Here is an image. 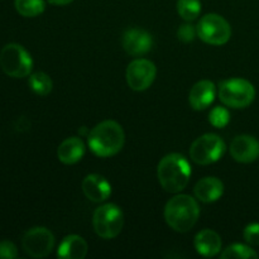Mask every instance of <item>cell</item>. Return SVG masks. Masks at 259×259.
Instances as JSON below:
<instances>
[{
    "label": "cell",
    "mask_w": 259,
    "mask_h": 259,
    "mask_svg": "<svg viewBox=\"0 0 259 259\" xmlns=\"http://www.w3.org/2000/svg\"><path fill=\"white\" fill-rule=\"evenodd\" d=\"M194 194L197 200L205 204L215 202L224 194V184L217 177H205L195 185Z\"/></svg>",
    "instance_id": "9a60e30c"
},
{
    "label": "cell",
    "mask_w": 259,
    "mask_h": 259,
    "mask_svg": "<svg viewBox=\"0 0 259 259\" xmlns=\"http://www.w3.org/2000/svg\"><path fill=\"white\" fill-rule=\"evenodd\" d=\"M223 259H255L258 258L257 252L249 247V245L240 244V243H235V244L229 245L224 252L220 255Z\"/></svg>",
    "instance_id": "7402d4cb"
},
{
    "label": "cell",
    "mask_w": 259,
    "mask_h": 259,
    "mask_svg": "<svg viewBox=\"0 0 259 259\" xmlns=\"http://www.w3.org/2000/svg\"><path fill=\"white\" fill-rule=\"evenodd\" d=\"M177 12L184 20L192 22L201 13V2L200 0H177Z\"/></svg>",
    "instance_id": "44dd1931"
},
{
    "label": "cell",
    "mask_w": 259,
    "mask_h": 259,
    "mask_svg": "<svg viewBox=\"0 0 259 259\" xmlns=\"http://www.w3.org/2000/svg\"><path fill=\"white\" fill-rule=\"evenodd\" d=\"M83 195L93 202H104L111 195V185L104 176L91 174L82 181Z\"/></svg>",
    "instance_id": "4fadbf2b"
},
{
    "label": "cell",
    "mask_w": 259,
    "mask_h": 259,
    "mask_svg": "<svg viewBox=\"0 0 259 259\" xmlns=\"http://www.w3.org/2000/svg\"><path fill=\"white\" fill-rule=\"evenodd\" d=\"M22 247L29 257L45 258L55 248V235L45 227L32 228L23 237Z\"/></svg>",
    "instance_id": "9c48e42d"
},
{
    "label": "cell",
    "mask_w": 259,
    "mask_h": 259,
    "mask_svg": "<svg viewBox=\"0 0 259 259\" xmlns=\"http://www.w3.org/2000/svg\"><path fill=\"white\" fill-rule=\"evenodd\" d=\"M243 238L249 245L257 247L259 245V224L258 223H252L247 225L243 232Z\"/></svg>",
    "instance_id": "cb8c5ba5"
},
{
    "label": "cell",
    "mask_w": 259,
    "mask_h": 259,
    "mask_svg": "<svg viewBox=\"0 0 259 259\" xmlns=\"http://www.w3.org/2000/svg\"><path fill=\"white\" fill-rule=\"evenodd\" d=\"M197 35V29L192 24L186 23V24H182L181 27L177 30V37L181 42L184 43H190L195 39V37Z\"/></svg>",
    "instance_id": "d4e9b609"
},
{
    "label": "cell",
    "mask_w": 259,
    "mask_h": 259,
    "mask_svg": "<svg viewBox=\"0 0 259 259\" xmlns=\"http://www.w3.org/2000/svg\"><path fill=\"white\" fill-rule=\"evenodd\" d=\"M230 154L240 163H252L259 157V141L252 136H238L230 144Z\"/></svg>",
    "instance_id": "7c38bea8"
},
{
    "label": "cell",
    "mask_w": 259,
    "mask_h": 259,
    "mask_svg": "<svg viewBox=\"0 0 259 259\" xmlns=\"http://www.w3.org/2000/svg\"><path fill=\"white\" fill-rule=\"evenodd\" d=\"M0 66L8 76L14 78H23L30 75L33 68V60L29 52L18 43H9L4 46L0 52Z\"/></svg>",
    "instance_id": "5b68a950"
},
{
    "label": "cell",
    "mask_w": 259,
    "mask_h": 259,
    "mask_svg": "<svg viewBox=\"0 0 259 259\" xmlns=\"http://www.w3.org/2000/svg\"><path fill=\"white\" fill-rule=\"evenodd\" d=\"M88 243L80 235H67L58 247L57 255L63 259H83L88 254Z\"/></svg>",
    "instance_id": "ac0fdd59"
},
{
    "label": "cell",
    "mask_w": 259,
    "mask_h": 259,
    "mask_svg": "<svg viewBox=\"0 0 259 259\" xmlns=\"http://www.w3.org/2000/svg\"><path fill=\"white\" fill-rule=\"evenodd\" d=\"M18 257V249L14 243L9 240L0 242V258L2 259H13Z\"/></svg>",
    "instance_id": "484cf974"
},
{
    "label": "cell",
    "mask_w": 259,
    "mask_h": 259,
    "mask_svg": "<svg viewBox=\"0 0 259 259\" xmlns=\"http://www.w3.org/2000/svg\"><path fill=\"white\" fill-rule=\"evenodd\" d=\"M255 89L245 78H229L219 83V99L225 106L244 109L253 103Z\"/></svg>",
    "instance_id": "277c9868"
},
{
    "label": "cell",
    "mask_w": 259,
    "mask_h": 259,
    "mask_svg": "<svg viewBox=\"0 0 259 259\" xmlns=\"http://www.w3.org/2000/svg\"><path fill=\"white\" fill-rule=\"evenodd\" d=\"M199 217V204L190 195H176L164 206V219L175 232L186 233L191 230Z\"/></svg>",
    "instance_id": "3957f363"
},
{
    "label": "cell",
    "mask_w": 259,
    "mask_h": 259,
    "mask_svg": "<svg viewBox=\"0 0 259 259\" xmlns=\"http://www.w3.org/2000/svg\"><path fill=\"white\" fill-rule=\"evenodd\" d=\"M51 4L53 5H58V7H62V5H67L70 3H72L73 0H48Z\"/></svg>",
    "instance_id": "4316f807"
},
{
    "label": "cell",
    "mask_w": 259,
    "mask_h": 259,
    "mask_svg": "<svg viewBox=\"0 0 259 259\" xmlns=\"http://www.w3.org/2000/svg\"><path fill=\"white\" fill-rule=\"evenodd\" d=\"M230 120V114L228 109L223 106H217L209 114V123L218 129H222L228 125Z\"/></svg>",
    "instance_id": "603a6c76"
},
{
    "label": "cell",
    "mask_w": 259,
    "mask_h": 259,
    "mask_svg": "<svg viewBox=\"0 0 259 259\" xmlns=\"http://www.w3.org/2000/svg\"><path fill=\"white\" fill-rule=\"evenodd\" d=\"M225 149V142L218 134L206 133L191 144L190 157L195 163L207 166L219 161L224 156Z\"/></svg>",
    "instance_id": "52a82bcc"
},
{
    "label": "cell",
    "mask_w": 259,
    "mask_h": 259,
    "mask_svg": "<svg viewBox=\"0 0 259 259\" xmlns=\"http://www.w3.org/2000/svg\"><path fill=\"white\" fill-rule=\"evenodd\" d=\"M14 7L23 17L34 18L45 12L46 3L45 0H15Z\"/></svg>",
    "instance_id": "d6986e66"
},
{
    "label": "cell",
    "mask_w": 259,
    "mask_h": 259,
    "mask_svg": "<svg viewBox=\"0 0 259 259\" xmlns=\"http://www.w3.org/2000/svg\"><path fill=\"white\" fill-rule=\"evenodd\" d=\"M125 134L119 123L104 120L94 126L89 133L88 143L94 154L101 158L118 154L124 147Z\"/></svg>",
    "instance_id": "6da1fadb"
},
{
    "label": "cell",
    "mask_w": 259,
    "mask_h": 259,
    "mask_svg": "<svg viewBox=\"0 0 259 259\" xmlns=\"http://www.w3.org/2000/svg\"><path fill=\"white\" fill-rule=\"evenodd\" d=\"M197 37L207 45L223 46L232 37V27L225 18L219 14H206L196 27Z\"/></svg>",
    "instance_id": "ba28073f"
},
{
    "label": "cell",
    "mask_w": 259,
    "mask_h": 259,
    "mask_svg": "<svg viewBox=\"0 0 259 259\" xmlns=\"http://www.w3.org/2000/svg\"><path fill=\"white\" fill-rule=\"evenodd\" d=\"M29 88L34 94L39 96H46L52 91L53 82L50 76L45 72H34L29 76Z\"/></svg>",
    "instance_id": "ffe728a7"
},
{
    "label": "cell",
    "mask_w": 259,
    "mask_h": 259,
    "mask_svg": "<svg viewBox=\"0 0 259 259\" xmlns=\"http://www.w3.org/2000/svg\"><path fill=\"white\" fill-rule=\"evenodd\" d=\"M195 249L204 257H215L222 250V238L211 229H204L195 237Z\"/></svg>",
    "instance_id": "2e32d148"
},
{
    "label": "cell",
    "mask_w": 259,
    "mask_h": 259,
    "mask_svg": "<svg viewBox=\"0 0 259 259\" xmlns=\"http://www.w3.org/2000/svg\"><path fill=\"white\" fill-rule=\"evenodd\" d=\"M157 75V68L152 61L146 58H137L132 61L126 68V83L134 91H144L153 83Z\"/></svg>",
    "instance_id": "30bf717a"
},
{
    "label": "cell",
    "mask_w": 259,
    "mask_h": 259,
    "mask_svg": "<svg viewBox=\"0 0 259 259\" xmlns=\"http://www.w3.org/2000/svg\"><path fill=\"white\" fill-rule=\"evenodd\" d=\"M123 211L115 204H104L94 212V230L103 239H114L118 237L123 229Z\"/></svg>",
    "instance_id": "8992f818"
},
{
    "label": "cell",
    "mask_w": 259,
    "mask_h": 259,
    "mask_svg": "<svg viewBox=\"0 0 259 259\" xmlns=\"http://www.w3.org/2000/svg\"><path fill=\"white\" fill-rule=\"evenodd\" d=\"M215 96H217L215 83L210 80H201L195 83L190 90L189 103L195 110L201 111L214 103Z\"/></svg>",
    "instance_id": "5bb4252c"
},
{
    "label": "cell",
    "mask_w": 259,
    "mask_h": 259,
    "mask_svg": "<svg viewBox=\"0 0 259 259\" xmlns=\"http://www.w3.org/2000/svg\"><path fill=\"white\" fill-rule=\"evenodd\" d=\"M123 48L128 55L133 57H139L151 51L153 40L152 35L144 29L139 28H131L123 34Z\"/></svg>",
    "instance_id": "8fae6325"
},
{
    "label": "cell",
    "mask_w": 259,
    "mask_h": 259,
    "mask_svg": "<svg viewBox=\"0 0 259 259\" xmlns=\"http://www.w3.org/2000/svg\"><path fill=\"white\" fill-rule=\"evenodd\" d=\"M85 152L86 147L82 139L78 137H70L60 144L57 149V157L62 163L75 164L82 159Z\"/></svg>",
    "instance_id": "e0dca14e"
},
{
    "label": "cell",
    "mask_w": 259,
    "mask_h": 259,
    "mask_svg": "<svg viewBox=\"0 0 259 259\" xmlns=\"http://www.w3.org/2000/svg\"><path fill=\"white\" fill-rule=\"evenodd\" d=\"M157 177L161 186L171 194H179L187 186L191 177V167L185 156L169 153L159 161Z\"/></svg>",
    "instance_id": "7a4b0ae2"
}]
</instances>
